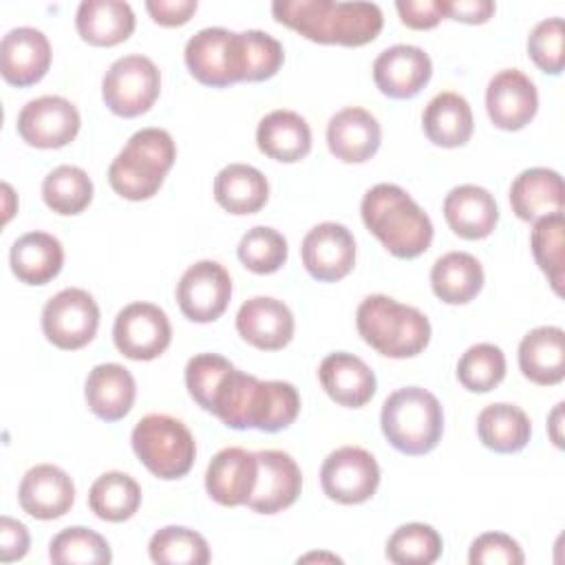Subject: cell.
Returning <instances> with one entry per match:
<instances>
[{
    "label": "cell",
    "mask_w": 565,
    "mask_h": 565,
    "mask_svg": "<svg viewBox=\"0 0 565 565\" xmlns=\"http://www.w3.org/2000/svg\"><path fill=\"white\" fill-rule=\"evenodd\" d=\"M207 413L234 430L278 433L296 422L300 395L291 382H265L232 366L214 388Z\"/></svg>",
    "instance_id": "obj_1"
},
{
    "label": "cell",
    "mask_w": 565,
    "mask_h": 565,
    "mask_svg": "<svg viewBox=\"0 0 565 565\" xmlns=\"http://www.w3.org/2000/svg\"><path fill=\"white\" fill-rule=\"evenodd\" d=\"M271 13L276 22L318 44L364 46L384 26L382 9L375 2L276 0Z\"/></svg>",
    "instance_id": "obj_2"
},
{
    "label": "cell",
    "mask_w": 565,
    "mask_h": 565,
    "mask_svg": "<svg viewBox=\"0 0 565 565\" xmlns=\"http://www.w3.org/2000/svg\"><path fill=\"white\" fill-rule=\"evenodd\" d=\"M360 214L366 230L395 258H417L433 243L435 230L430 216L395 183H377L366 190Z\"/></svg>",
    "instance_id": "obj_3"
},
{
    "label": "cell",
    "mask_w": 565,
    "mask_h": 565,
    "mask_svg": "<svg viewBox=\"0 0 565 565\" xmlns=\"http://www.w3.org/2000/svg\"><path fill=\"white\" fill-rule=\"evenodd\" d=\"M355 324L371 349L395 360L415 358L430 342L428 318L419 309L402 305L384 294L366 296L360 302Z\"/></svg>",
    "instance_id": "obj_4"
},
{
    "label": "cell",
    "mask_w": 565,
    "mask_h": 565,
    "mask_svg": "<svg viewBox=\"0 0 565 565\" xmlns=\"http://www.w3.org/2000/svg\"><path fill=\"white\" fill-rule=\"evenodd\" d=\"M174 159L177 146L168 130L141 128L130 135L126 146L113 159L108 183L128 201L152 199L161 190Z\"/></svg>",
    "instance_id": "obj_5"
},
{
    "label": "cell",
    "mask_w": 565,
    "mask_h": 565,
    "mask_svg": "<svg viewBox=\"0 0 565 565\" xmlns=\"http://www.w3.org/2000/svg\"><path fill=\"white\" fill-rule=\"evenodd\" d=\"M386 441L402 455H426L441 441L444 411L439 399L422 386L393 391L380 413Z\"/></svg>",
    "instance_id": "obj_6"
},
{
    "label": "cell",
    "mask_w": 565,
    "mask_h": 565,
    "mask_svg": "<svg viewBox=\"0 0 565 565\" xmlns=\"http://www.w3.org/2000/svg\"><path fill=\"white\" fill-rule=\"evenodd\" d=\"M137 459L159 479H181L192 470L196 444L190 428L170 415L150 413L141 417L130 435Z\"/></svg>",
    "instance_id": "obj_7"
},
{
    "label": "cell",
    "mask_w": 565,
    "mask_h": 565,
    "mask_svg": "<svg viewBox=\"0 0 565 565\" xmlns=\"http://www.w3.org/2000/svg\"><path fill=\"white\" fill-rule=\"evenodd\" d=\"M161 93V73L146 55H124L115 60L102 79V99L119 117L148 113Z\"/></svg>",
    "instance_id": "obj_8"
},
{
    "label": "cell",
    "mask_w": 565,
    "mask_h": 565,
    "mask_svg": "<svg viewBox=\"0 0 565 565\" xmlns=\"http://www.w3.org/2000/svg\"><path fill=\"white\" fill-rule=\"evenodd\" d=\"M99 327V307L95 298L79 289L66 287L49 298L42 307V333L62 351L86 347Z\"/></svg>",
    "instance_id": "obj_9"
},
{
    "label": "cell",
    "mask_w": 565,
    "mask_h": 565,
    "mask_svg": "<svg viewBox=\"0 0 565 565\" xmlns=\"http://www.w3.org/2000/svg\"><path fill=\"white\" fill-rule=\"evenodd\" d=\"M322 492L342 505L369 501L380 486L375 457L360 446H342L327 455L320 468Z\"/></svg>",
    "instance_id": "obj_10"
},
{
    "label": "cell",
    "mask_w": 565,
    "mask_h": 565,
    "mask_svg": "<svg viewBox=\"0 0 565 565\" xmlns=\"http://www.w3.org/2000/svg\"><path fill=\"white\" fill-rule=\"evenodd\" d=\"M113 340L117 351L128 360L148 362L170 347L172 327L161 307L152 302H130L115 318Z\"/></svg>",
    "instance_id": "obj_11"
},
{
    "label": "cell",
    "mask_w": 565,
    "mask_h": 565,
    "mask_svg": "<svg viewBox=\"0 0 565 565\" xmlns=\"http://www.w3.org/2000/svg\"><path fill=\"white\" fill-rule=\"evenodd\" d=\"M232 298V278L216 260L190 265L177 282V302L181 313L192 322L218 320Z\"/></svg>",
    "instance_id": "obj_12"
},
{
    "label": "cell",
    "mask_w": 565,
    "mask_h": 565,
    "mask_svg": "<svg viewBox=\"0 0 565 565\" xmlns=\"http://www.w3.org/2000/svg\"><path fill=\"white\" fill-rule=\"evenodd\" d=\"M79 110L60 95H42L31 99L18 113V135L24 143L42 150L62 148L79 132Z\"/></svg>",
    "instance_id": "obj_13"
},
{
    "label": "cell",
    "mask_w": 565,
    "mask_h": 565,
    "mask_svg": "<svg viewBox=\"0 0 565 565\" xmlns=\"http://www.w3.org/2000/svg\"><path fill=\"white\" fill-rule=\"evenodd\" d=\"M300 256L311 278L335 282L355 265V238L342 223L324 221L305 234Z\"/></svg>",
    "instance_id": "obj_14"
},
{
    "label": "cell",
    "mask_w": 565,
    "mask_h": 565,
    "mask_svg": "<svg viewBox=\"0 0 565 565\" xmlns=\"http://www.w3.org/2000/svg\"><path fill=\"white\" fill-rule=\"evenodd\" d=\"M486 110L490 121L501 130L525 128L539 110L534 82L519 68H503L488 82Z\"/></svg>",
    "instance_id": "obj_15"
},
{
    "label": "cell",
    "mask_w": 565,
    "mask_h": 565,
    "mask_svg": "<svg viewBox=\"0 0 565 565\" xmlns=\"http://www.w3.org/2000/svg\"><path fill=\"white\" fill-rule=\"evenodd\" d=\"M258 479L247 508L260 514H276L296 503L302 490V475L296 459L285 450H258Z\"/></svg>",
    "instance_id": "obj_16"
},
{
    "label": "cell",
    "mask_w": 565,
    "mask_h": 565,
    "mask_svg": "<svg viewBox=\"0 0 565 565\" xmlns=\"http://www.w3.org/2000/svg\"><path fill=\"white\" fill-rule=\"evenodd\" d=\"M433 62L428 53L413 44L384 49L373 62V82L391 99L415 97L430 79Z\"/></svg>",
    "instance_id": "obj_17"
},
{
    "label": "cell",
    "mask_w": 565,
    "mask_h": 565,
    "mask_svg": "<svg viewBox=\"0 0 565 565\" xmlns=\"http://www.w3.org/2000/svg\"><path fill=\"white\" fill-rule=\"evenodd\" d=\"M258 479L256 452L238 446L218 450L205 470V490L218 505H245Z\"/></svg>",
    "instance_id": "obj_18"
},
{
    "label": "cell",
    "mask_w": 565,
    "mask_h": 565,
    "mask_svg": "<svg viewBox=\"0 0 565 565\" xmlns=\"http://www.w3.org/2000/svg\"><path fill=\"white\" fill-rule=\"evenodd\" d=\"M51 66L49 38L33 26H18L2 35L0 73L7 84L24 88L38 84Z\"/></svg>",
    "instance_id": "obj_19"
},
{
    "label": "cell",
    "mask_w": 565,
    "mask_h": 565,
    "mask_svg": "<svg viewBox=\"0 0 565 565\" xmlns=\"http://www.w3.org/2000/svg\"><path fill=\"white\" fill-rule=\"evenodd\" d=\"M20 508L40 521L64 516L75 501L73 479L53 463L29 468L18 488Z\"/></svg>",
    "instance_id": "obj_20"
},
{
    "label": "cell",
    "mask_w": 565,
    "mask_h": 565,
    "mask_svg": "<svg viewBox=\"0 0 565 565\" xmlns=\"http://www.w3.org/2000/svg\"><path fill=\"white\" fill-rule=\"evenodd\" d=\"M236 331L247 344L260 351H278L294 338V313L282 300L256 296L241 305Z\"/></svg>",
    "instance_id": "obj_21"
},
{
    "label": "cell",
    "mask_w": 565,
    "mask_h": 565,
    "mask_svg": "<svg viewBox=\"0 0 565 565\" xmlns=\"http://www.w3.org/2000/svg\"><path fill=\"white\" fill-rule=\"evenodd\" d=\"M234 31L223 26H207L194 33L185 42L183 60L190 75L203 86L225 88L236 84L234 57H232Z\"/></svg>",
    "instance_id": "obj_22"
},
{
    "label": "cell",
    "mask_w": 565,
    "mask_h": 565,
    "mask_svg": "<svg viewBox=\"0 0 565 565\" xmlns=\"http://www.w3.org/2000/svg\"><path fill=\"white\" fill-rule=\"evenodd\" d=\"M382 143L377 119L360 106L338 110L327 124V146L331 154L344 163L369 161Z\"/></svg>",
    "instance_id": "obj_23"
},
{
    "label": "cell",
    "mask_w": 565,
    "mask_h": 565,
    "mask_svg": "<svg viewBox=\"0 0 565 565\" xmlns=\"http://www.w3.org/2000/svg\"><path fill=\"white\" fill-rule=\"evenodd\" d=\"M318 380L324 393L340 406L360 408L375 395L377 380L371 366L347 351L329 353L318 366Z\"/></svg>",
    "instance_id": "obj_24"
},
{
    "label": "cell",
    "mask_w": 565,
    "mask_h": 565,
    "mask_svg": "<svg viewBox=\"0 0 565 565\" xmlns=\"http://www.w3.org/2000/svg\"><path fill=\"white\" fill-rule=\"evenodd\" d=\"M444 218L457 236L466 241H481L494 232L499 223V207L486 188L463 183L446 194Z\"/></svg>",
    "instance_id": "obj_25"
},
{
    "label": "cell",
    "mask_w": 565,
    "mask_h": 565,
    "mask_svg": "<svg viewBox=\"0 0 565 565\" xmlns=\"http://www.w3.org/2000/svg\"><path fill=\"white\" fill-rule=\"evenodd\" d=\"M84 397L95 417L104 422H119L135 404L137 384L126 366L106 362L90 369L84 384Z\"/></svg>",
    "instance_id": "obj_26"
},
{
    "label": "cell",
    "mask_w": 565,
    "mask_h": 565,
    "mask_svg": "<svg viewBox=\"0 0 565 565\" xmlns=\"http://www.w3.org/2000/svg\"><path fill=\"white\" fill-rule=\"evenodd\" d=\"M510 205L512 212L527 223L563 212L565 192L561 174L550 168H527L519 172L510 185Z\"/></svg>",
    "instance_id": "obj_27"
},
{
    "label": "cell",
    "mask_w": 565,
    "mask_h": 565,
    "mask_svg": "<svg viewBox=\"0 0 565 565\" xmlns=\"http://www.w3.org/2000/svg\"><path fill=\"white\" fill-rule=\"evenodd\" d=\"M521 373L539 384L554 386L565 377V333L561 327H536L519 344Z\"/></svg>",
    "instance_id": "obj_28"
},
{
    "label": "cell",
    "mask_w": 565,
    "mask_h": 565,
    "mask_svg": "<svg viewBox=\"0 0 565 565\" xmlns=\"http://www.w3.org/2000/svg\"><path fill=\"white\" fill-rule=\"evenodd\" d=\"M256 146L269 159L296 163L311 150V128L298 113L278 108L258 121Z\"/></svg>",
    "instance_id": "obj_29"
},
{
    "label": "cell",
    "mask_w": 565,
    "mask_h": 565,
    "mask_svg": "<svg viewBox=\"0 0 565 565\" xmlns=\"http://www.w3.org/2000/svg\"><path fill=\"white\" fill-rule=\"evenodd\" d=\"M79 38L93 46H115L135 31V13L121 0H84L75 13Z\"/></svg>",
    "instance_id": "obj_30"
},
{
    "label": "cell",
    "mask_w": 565,
    "mask_h": 565,
    "mask_svg": "<svg viewBox=\"0 0 565 565\" xmlns=\"http://www.w3.org/2000/svg\"><path fill=\"white\" fill-rule=\"evenodd\" d=\"M422 128L428 141L441 148H459L470 141L475 130L472 108L459 93H437L424 108Z\"/></svg>",
    "instance_id": "obj_31"
},
{
    "label": "cell",
    "mask_w": 565,
    "mask_h": 565,
    "mask_svg": "<svg viewBox=\"0 0 565 565\" xmlns=\"http://www.w3.org/2000/svg\"><path fill=\"white\" fill-rule=\"evenodd\" d=\"M9 263L20 282L46 285L62 271L64 247L49 232H26L11 245Z\"/></svg>",
    "instance_id": "obj_32"
},
{
    "label": "cell",
    "mask_w": 565,
    "mask_h": 565,
    "mask_svg": "<svg viewBox=\"0 0 565 565\" xmlns=\"http://www.w3.org/2000/svg\"><path fill=\"white\" fill-rule=\"evenodd\" d=\"M214 199L230 214H256L269 199V183L258 168L230 163L214 177Z\"/></svg>",
    "instance_id": "obj_33"
},
{
    "label": "cell",
    "mask_w": 565,
    "mask_h": 565,
    "mask_svg": "<svg viewBox=\"0 0 565 565\" xmlns=\"http://www.w3.org/2000/svg\"><path fill=\"white\" fill-rule=\"evenodd\" d=\"M433 294L446 305H466L483 287V267L468 252H448L430 269Z\"/></svg>",
    "instance_id": "obj_34"
},
{
    "label": "cell",
    "mask_w": 565,
    "mask_h": 565,
    "mask_svg": "<svg viewBox=\"0 0 565 565\" xmlns=\"http://www.w3.org/2000/svg\"><path fill=\"white\" fill-rule=\"evenodd\" d=\"M232 57L236 82H265L280 71L285 51L274 35L249 29L234 33Z\"/></svg>",
    "instance_id": "obj_35"
},
{
    "label": "cell",
    "mask_w": 565,
    "mask_h": 565,
    "mask_svg": "<svg viewBox=\"0 0 565 565\" xmlns=\"http://www.w3.org/2000/svg\"><path fill=\"white\" fill-rule=\"evenodd\" d=\"M477 435L486 448L501 455H510L527 446L532 437V424L523 408H519L516 404L499 402L486 406L479 413Z\"/></svg>",
    "instance_id": "obj_36"
},
{
    "label": "cell",
    "mask_w": 565,
    "mask_h": 565,
    "mask_svg": "<svg viewBox=\"0 0 565 565\" xmlns=\"http://www.w3.org/2000/svg\"><path fill=\"white\" fill-rule=\"evenodd\" d=\"M141 505V488L139 483L119 470L104 472L97 477L88 490V508L90 512L110 523H121L135 516Z\"/></svg>",
    "instance_id": "obj_37"
},
{
    "label": "cell",
    "mask_w": 565,
    "mask_h": 565,
    "mask_svg": "<svg viewBox=\"0 0 565 565\" xmlns=\"http://www.w3.org/2000/svg\"><path fill=\"white\" fill-rule=\"evenodd\" d=\"M42 199L60 216H75L93 201V181L77 166H57L42 181Z\"/></svg>",
    "instance_id": "obj_38"
},
{
    "label": "cell",
    "mask_w": 565,
    "mask_h": 565,
    "mask_svg": "<svg viewBox=\"0 0 565 565\" xmlns=\"http://www.w3.org/2000/svg\"><path fill=\"white\" fill-rule=\"evenodd\" d=\"M148 554L159 565H205L210 563L207 541L183 525H166L150 536Z\"/></svg>",
    "instance_id": "obj_39"
},
{
    "label": "cell",
    "mask_w": 565,
    "mask_h": 565,
    "mask_svg": "<svg viewBox=\"0 0 565 565\" xmlns=\"http://www.w3.org/2000/svg\"><path fill=\"white\" fill-rule=\"evenodd\" d=\"M49 558L57 565H106L113 561V552L102 534L73 525L51 539Z\"/></svg>",
    "instance_id": "obj_40"
},
{
    "label": "cell",
    "mask_w": 565,
    "mask_h": 565,
    "mask_svg": "<svg viewBox=\"0 0 565 565\" xmlns=\"http://www.w3.org/2000/svg\"><path fill=\"white\" fill-rule=\"evenodd\" d=\"M444 541L433 525H399L386 541V558L395 565H430L441 556Z\"/></svg>",
    "instance_id": "obj_41"
},
{
    "label": "cell",
    "mask_w": 565,
    "mask_h": 565,
    "mask_svg": "<svg viewBox=\"0 0 565 565\" xmlns=\"http://www.w3.org/2000/svg\"><path fill=\"white\" fill-rule=\"evenodd\" d=\"M505 377V355L497 344L479 342L457 362V380L470 393H488Z\"/></svg>",
    "instance_id": "obj_42"
},
{
    "label": "cell",
    "mask_w": 565,
    "mask_h": 565,
    "mask_svg": "<svg viewBox=\"0 0 565 565\" xmlns=\"http://www.w3.org/2000/svg\"><path fill=\"white\" fill-rule=\"evenodd\" d=\"M563 232H565V218L563 212L543 216L534 221L530 245L536 265L547 276L552 289L556 296L563 294Z\"/></svg>",
    "instance_id": "obj_43"
},
{
    "label": "cell",
    "mask_w": 565,
    "mask_h": 565,
    "mask_svg": "<svg viewBox=\"0 0 565 565\" xmlns=\"http://www.w3.org/2000/svg\"><path fill=\"white\" fill-rule=\"evenodd\" d=\"M238 260L254 274H274L287 263V238L267 225L247 230L236 247Z\"/></svg>",
    "instance_id": "obj_44"
},
{
    "label": "cell",
    "mask_w": 565,
    "mask_h": 565,
    "mask_svg": "<svg viewBox=\"0 0 565 565\" xmlns=\"http://www.w3.org/2000/svg\"><path fill=\"white\" fill-rule=\"evenodd\" d=\"M527 55L532 62L547 75H561L565 55H563V18L554 15L541 20L527 38Z\"/></svg>",
    "instance_id": "obj_45"
},
{
    "label": "cell",
    "mask_w": 565,
    "mask_h": 565,
    "mask_svg": "<svg viewBox=\"0 0 565 565\" xmlns=\"http://www.w3.org/2000/svg\"><path fill=\"white\" fill-rule=\"evenodd\" d=\"M234 364L218 355V353H199L188 360L185 364V388L190 397L207 411L214 388L218 386L221 377L232 369Z\"/></svg>",
    "instance_id": "obj_46"
},
{
    "label": "cell",
    "mask_w": 565,
    "mask_h": 565,
    "mask_svg": "<svg viewBox=\"0 0 565 565\" xmlns=\"http://www.w3.org/2000/svg\"><path fill=\"white\" fill-rule=\"evenodd\" d=\"M523 561L521 545L503 532H486L477 536L468 552L470 565H521Z\"/></svg>",
    "instance_id": "obj_47"
},
{
    "label": "cell",
    "mask_w": 565,
    "mask_h": 565,
    "mask_svg": "<svg viewBox=\"0 0 565 565\" xmlns=\"http://www.w3.org/2000/svg\"><path fill=\"white\" fill-rule=\"evenodd\" d=\"M395 9L399 13V20L408 29L426 31L439 24L441 18H446L444 0H397Z\"/></svg>",
    "instance_id": "obj_48"
},
{
    "label": "cell",
    "mask_w": 565,
    "mask_h": 565,
    "mask_svg": "<svg viewBox=\"0 0 565 565\" xmlns=\"http://www.w3.org/2000/svg\"><path fill=\"white\" fill-rule=\"evenodd\" d=\"M31 545L29 530L24 523L11 519V516H0V561L11 563L20 561L26 556Z\"/></svg>",
    "instance_id": "obj_49"
},
{
    "label": "cell",
    "mask_w": 565,
    "mask_h": 565,
    "mask_svg": "<svg viewBox=\"0 0 565 565\" xmlns=\"http://www.w3.org/2000/svg\"><path fill=\"white\" fill-rule=\"evenodd\" d=\"M199 9L196 0H148L146 11L161 26H181Z\"/></svg>",
    "instance_id": "obj_50"
},
{
    "label": "cell",
    "mask_w": 565,
    "mask_h": 565,
    "mask_svg": "<svg viewBox=\"0 0 565 565\" xmlns=\"http://www.w3.org/2000/svg\"><path fill=\"white\" fill-rule=\"evenodd\" d=\"M492 0H444L446 18L466 22V24H483L494 15Z\"/></svg>",
    "instance_id": "obj_51"
},
{
    "label": "cell",
    "mask_w": 565,
    "mask_h": 565,
    "mask_svg": "<svg viewBox=\"0 0 565 565\" xmlns=\"http://www.w3.org/2000/svg\"><path fill=\"white\" fill-rule=\"evenodd\" d=\"M563 402H558L556 406H554V411L550 413V417H547V430H550V437H552V441H554V446L556 448H563V433H561V424H563Z\"/></svg>",
    "instance_id": "obj_52"
},
{
    "label": "cell",
    "mask_w": 565,
    "mask_h": 565,
    "mask_svg": "<svg viewBox=\"0 0 565 565\" xmlns=\"http://www.w3.org/2000/svg\"><path fill=\"white\" fill-rule=\"evenodd\" d=\"M307 561H331V563H342L340 556L335 554H307V556H300L298 563H307Z\"/></svg>",
    "instance_id": "obj_53"
}]
</instances>
